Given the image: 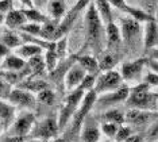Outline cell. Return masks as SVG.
Here are the masks:
<instances>
[{
    "label": "cell",
    "instance_id": "30",
    "mask_svg": "<svg viewBox=\"0 0 158 142\" xmlns=\"http://www.w3.org/2000/svg\"><path fill=\"white\" fill-rule=\"evenodd\" d=\"M22 12L24 14L27 22H34V23H45L46 20H49L44 14H41L38 10L35 8H22Z\"/></svg>",
    "mask_w": 158,
    "mask_h": 142
},
{
    "label": "cell",
    "instance_id": "52",
    "mask_svg": "<svg viewBox=\"0 0 158 142\" xmlns=\"http://www.w3.org/2000/svg\"><path fill=\"white\" fill-rule=\"evenodd\" d=\"M33 2H38V0H33Z\"/></svg>",
    "mask_w": 158,
    "mask_h": 142
},
{
    "label": "cell",
    "instance_id": "36",
    "mask_svg": "<svg viewBox=\"0 0 158 142\" xmlns=\"http://www.w3.org/2000/svg\"><path fill=\"white\" fill-rule=\"evenodd\" d=\"M95 83H96V77H95V75H89L87 73L85 75V77L82 79V81H81V84L78 85V88L82 89V91H92L93 89V87H95Z\"/></svg>",
    "mask_w": 158,
    "mask_h": 142
},
{
    "label": "cell",
    "instance_id": "47",
    "mask_svg": "<svg viewBox=\"0 0 158 142\" xmlns=\"http://www.w3.org/2000/svg\"><path fill=\"white\" fill-rule=\"evenodd\" d=\"M4 20H6V15L4 14H0V24L4 23Z\"/></svg>",
    "mask_w": 158,
    "mask_h": 142
},
{
    "label": "cell",
    "instance_id": "35",
    "mask_svg": "<svg viewBox=\"0 0 158 142\" xmlns=\"http://www.w3.org/2000/svg\"><path fill=\"white\" fill-rule=\"evenodd\" d=\"M118 129H119V125H116V123L104 122L102 125V129L100 130H102V133L104 134V136L114 138L115 136H116V133H118Z\"/></svg>",
    "mask_w": 158,
    "mask_h": 142
},
{
    "label": "cell",
    "instance_id": "42",
    "mask_svg": "<svg viewBox=\"0 0 158 142\" xmlns=\"http://www.w3.org/2000/svg\"><path fill=\"white\" fill-rule=\"evenodd\" d=\"M12 8V0H0V14H6Z\"/></svg>",
    "mask_w": 158,
    "mask_h": 142
},
{
    "label": "cell",
    "instance_id": "33",
    "mask_svg": "<svg viewBox=\"0 0 158 142\" xmlns=\"http://www.w3.org/2000/svg\"><path fill=\"white\" fill-rule=\"evenodd\" d=\"M57 60H58V56H57L56 50H53V49L46 50V53H45V67H46L48 71H50V72L54 71L56 67H57Z\"/></svg>",
    "mask_w": 158,
    "mask_h": 142
},
{
    "label": "cell",
    "instance_id": "49",
    "mask_svg": "<svg viewBox=\"0 0 158 142\" xmlns=\"http://www.w3.org/2000/svg\"><path fill=\"white\" fill-rule=\"evenodd\" d=\"M54 142H68V141H66V140H64V138H57Z\"/></svg>",
    "mask_w": 158,
    "mask_h": 142
},
{
    "label": "cell",
    "instance_id": "32",
    "mask_svg": "<svg viewBox=\"0 0 158 142\" xmlns=\"http://www.w3.org/2000/svg\"><path fill=\"white\" fill-rule=\"evenodd\" d=\"M41 27L42 24L41 23H34V22H26V23L23 24V26H20V30L22 32L27 35H33V37H39V34H41Z\"/></svg>",
    "mask_w": 158,
    "mask_h": 142
},
{
    "label": "cell",
    "instance_id": "28",
    "mask_svg": "<svg viewBox=\"0 0 158 142\" xmlns=\"http://www.w3.org/2000/svg\"><path fill=\"white\" fill-rule=\"evenodd\" d=\"M99 62V69L102 72H107V71H112L114 67L116 65V57L111 53H106L100 57Z\"/></svg>",
    "mask_w": 158,
    "mask_h": 142
},
{
    "label": "cell",
    "instance_id": "6",
    "mask_svg": "<svg viewBox=\"0 0 158 142\" xmlns=\"http://www.w3.org/2000/svg\"><path fill=\"white\" fill-rule=\"evenodd\" d=\"M147 58H138L136 61L132 62H126L122 65L120 69V75L122 79L126 81H138L142 76L143 68L146 67Z\"/></svg>",
    "mask_w": 158,
    "mask_h": 142
},
{
    "label": "cell",
    "instance_id": "8",
    "mask_svg": "<svg viewBox=\"0 0 158 142\" xmlns=\"http://www.w3.org/2000/svg\"><path fill=\"white\" fill-rule=\"evenodd\" d=\"M130 93V88L128 87H120V88L111 91V92L99 95V97H96V103H99L100 107H107V105H112L120 101H126Z\"/></svg>",
    "mask_w": 158,
    "mask_h": 142
},
{
    "label": "cell",
    "instance_id": "37",
    "mask_svg": "<svg viewBox=\"0 0 158 142\" xmlns=\"http://www.w3.org/2000/svg\"><path fill=\"white\" fill-rule=\"evenodd\" d=\"M66 47H68V39L66 37H61L60 39L56 41V53L58 58H62L66 56Z\"/></svg>",
    "mask_w": 158,
    "mask_h": 142
},
{
    "label": "cell",
    "instance_id": "50",
    "mask_svg": "<svg viewBox=\"0 0 158 142\" xmlns=\"http://www.w3.org/2000/svg\"><path fill=\"white\" fill-rule=\"evenodd\" d=\"M2 62H3V58L0 57V69H2Z\"/></svg>",
    "mask_w": 158,
    "mask_h": 142
},
{
    "label": "cell",
    "instance_id": "19",
    "mask_svg": "<svg viewBox=\"0 0 158 142\" xmlns=\"http://www.w3.org/2000/svg\"><path fill=\"white\" fill-rule=\"evenodd\" d=\"M27 22L24 14L22 12V10H11L7 12L4 23L7 24V27L14 30V28H20V26H23Z\"/></svg>",
    "mask_w": 158,
    "mask_h": 142
},
{
    "label": "cell",
    "instance_id": "18",
    "mask_svg": "<svg viewBox=\"0 0 158 142\" xmlns=\"http://www.w3.org/2000/svg\"><path fill=\"white\" fill-rule=\"evenodd\" d=\"M27 67L26 60H23L22 57H19L18 54H8L4 57L2 62V69L3 71H10V72H19L23 71Z\"/></svg>",
    "mask_w": 158,
    "mask_h": 142
},
{
    "label": "cell",
    "instance_id": "29",
    "mask_svg": "<svg viewBox=\"0 0 158 142\" xmlns=\"http://www.w3.org/2000/svg\"><path fill=\"white\" fill-rule=\"evenodd\" d=\"M102 119L104 122L122 125V123H124V114L120 110H108L102 115Z\"/></svg>",
    "mask_w": 158,
    "mask_h": 142
},
{
    "label": "cell",
    "instance_id": "22",
    "mask_svg": "<svg viewBox=\"0 0 158 142\" xmlns=\"http://www.w3.org/2000/svg\"><path fill=\"white\" fill-rule=\"evenodd\" d=\"M106 38H107V43H108V46L118 45V43L122 41L120 28L118 27L116 23H114V22H110V23H107V27H106Z\"/></svg>",
    "mask_w": 158,
    "mask_h": 142
},
{
    "label": "cell",
    "instance_id": "24",
    "mask_svg": "<svg viewBox=\"0 0 158 142\" xmlns=\"http://www.w3.org/2000/svg\"><path fill=\"white\" fill-rule=\"evenodd\" d=\"M19 88L26 89L28 92H41L46 88H49V84L44 80H24V81L19 83Z\"/></svg>",
    "mask_w": 158,
    "mask_h": 142
},
{
    "label": "cell",
    "instance_id": "5",
    "mask_svg": "<svg viewBox=\"0 0 158 142\" xmlns=\"http://www.w3.org/2000/svg\"><path fill=\"white\" fill-rule=\"evenodd\" d=\"M7 100L11 104H14L16 107H22V108H34L35 107V101H37V97L34 96L31 92H28L26 89L22 88H14L11 89Z\"/></svg>",
    "mask_w": 158,
    "mask_h": 142
},
{
    "label": "cell",
    "instance_id": "21",
    "mask_svg": "<svg viewBox=\"0 0 158 142\" xmlns=\"http://www.w3.org/2000/svg\"><path fill=\"white\" fill-rule=\"evenodd\" d=\"M57 27H58V22L46 20L45 23H42L39 37L46 39V41L56 42V39H57Z\"/></svg>",
    "mask_w": 158,
    "mask_h": 142
},
{
    "label": "cell",
    "instance_id": "38",
    "mask_svg": "<svg viewBox=\"0 0 158 142\" xmlns=\"http://www.w3.org/2000/svg\"><path fill=\"white\" fill-rule=\"evenodd\" d=\"M130 136H132L130 127L128 126H120L119 129H118V133H116V136H115V138H116L118 142H123L124 140H127Z\"/></svg>",
    "mask_w": 158,
    "mask_h": 142
},
{
    "label": "cell",
    "instance_id": "7",
    "mask_svg": "<svg viewBox=\"0 0 158 142\" xmlns=\"http://www.w3.org/2000/svg\"><path fill=\"white\" fill-rule=\"evenodd\" d=\"M158 115L150 110H141V108H130L124 114V122L131 125H147L156 121Z\"/></svg>",
    "mask_w": 158,
    "mask_h": 142
},
{
    "label": "cell",
    "instance_id": "4",
    "mask_svg": "<svg viewBox=\"0 0 158 142\" xmlns=\"http://www.w3.org/2000/svg\"><path fill=\"white\" fill-rule=\"evenodd\" d=\"M122 83H123V79H122L120 72L107 71L96 79L93 91L99 96V95H103V93H107V92H111V91L120 88Z\"/></svg>",
    "mask_w": 158,
    "mask_h": 142
},
{
    "label": "cell",
    "instance_id": "3",
    "mask_svg": "<svg viewBox=\"0 0 158 142\" xmlns=\"http://www.w3.org/2000/svg\"><path fill=\"white\" fill-rule=\"evenodd\" d=\"M84 93H85V91H82L80 88H76V89H73V92H70L65 97V101H64L65 104H64L62 110H61L60 119H58V122H57L58 123L60 130L64 129V126L68 123V121L74 115L77 107L80 105L82 97H84Z\"/></svg>",
    "mask_w": 158,
    "mask_h": 142
},
{
    "label": "cell",
    "instance_id": "45",
    "mask_svg": "<svg viewBox=\"0 0 158 142\" xmlns=\"http://www.w3.org/2000/svg\"><path fill=\"white\" fill-rule=\"evenodd\" d=\"M123 142H142V137L141 136H130Z\"/></svg>",
    "mask_w": 158,
    "mask_h": 142
},
{
    "label": "cell",
    "instance_id": "25",
    "mask_svg": "<svg viewBox=\"0 0 158 142\" xmlns=\"http://www.w3.org/2000/svg\"><path fill=\"white\" fill-rule=\"evenodd\" d=\"M95 6L102 20H104L106 23L112 22V12H111V4L108 0H95Z\"/></svg>",
    "mask_w": 158,
    "mask_h": 142
},
{
    "label": "cell",
    "instance_id": "41",
    "mask_svg": "<svg viewBox=\"0 0 158 142\" xmlns=\"http://www.w3.org/2000/svg\"><path fill=\"white\" fill-rule=\"evenodd\" d=\"M145 81H146L149 85L158 87V75H157V73H153V72H150V73L146 75Z\"/></svg>",
    "mask_w": 158,
    "mask_h": 142
},
{
    "label": "cell",
    "instance_id": "26",
    "mask_svg": "<svg viewBox=\"0 0 158 142\" xmlns=\"http://www.w3.org/2000/svg\"><path fill=\"white\" fill-rule=\"evenodd\" d=\"M0 42L4 43L10 50L16 49V47H19L20 45H22V37H20V35H16L14 31H4L3 35H2Z\"/></svg>",
    "mask_w": 158,
    "mask_h": 142
},
{
    "label": "cell",
    "instance_id": "1",
    "mask_svg": "<svg viewBox=\"0 0 158 142\" xmlns=\"http://www.w3.org/2000/svg\"><path fill=\"white\" fill-rule=\"evenodd\" d=\"M85 26H87V45L92 47L95 53H100L104 43V28L103 20L93 3L88 6L85 14Z\"/></svg>",
    "mask_w": 158,
    "mask_h": 142
},
{
    "label": "cell",
    "instance_id": "13",
    "mask_svg": "<svg viewBox=\"0 0 158 142\" xmlns=\"http://www.w3.org/2000/svg\"><path fill=\"white\" fill-rule=\"evenodd\" d=\"M108 2H110V4H111V6H114V7H115V8L123 11L124 14L130 15V18H132V19H135V20H138V22H149V20L154 19L153 16H150L149 14H146L145 11L127 6V4H126L124 0H108Z\"/></svg>",
    "mask_w": 158,
    "mask_h": 142
},
{
    "label": "cell",
    "instance_id": "51",
    "mask_svg": "<svg viewBox=\"0 0 158 142\" xmlns=\"http://www.w3.org/2000/svg\"><path fill=\"white\" fill-rule=\"evenodd\" d=\"M2 130H3V127H2V123H0V131H2Z\"/></svg>",
    "mask_w": 158,
    "mask_h": 142
},
{
    "label": "cell",
    "instance_id": "17",
    "mask_svg": "<svg viewBox=\"0 0 158 142\" xmlns=\"http://www.w3.org/2000/svg\"><path fill=\"white\" fill-rule=\"evenodd\" d=\"M143 41L146 49H154L158 46V22L156 19L146 22Z\"/></svg>",
    "mask_w": 158,
    "mask_h": 142
},
{
    "label": "cell",
    "instance_id": "11",
    "mask_svg": "<svg viewBox=\"0 0 158 142\" xmlns=\"http://www.w3.org/2000/svg\"><path fill=\"white\" fill-rule=\"evenodd\" d=\"M87 75V71L81 67L78 62L72 64L69 69L66 72V77H65V85L68 91H73L78 88V85L81 84L82 79Z\"/></svg>",
    "mask_w": 158,
    "mask_h": 142
},
{
    "label": "cell",
    "instance_id": "23",
    "mask_svg": "<svg viewBox=\"0 0 158 142\" xmlns=\"http://www.w3.org/2000/svg\"><path fill=\"white\" fill-rule=\"evenodd\" d=\"M77 62L81 65L82 68L87 71V73L89 75H98L100 72L99 69V62L95 57L92 56H81V57H77Z\"/></svg>",
    "mask_w": 158,
    "mask_h": 142
},
{
    "label": "cell",
    "instance_id": "40",
    "mask_svg": "<svg viewBox=\"0 0 158 142\" xmlns=\"http://www.w3.org/2000/svg\"><path fill=\"white\" fill-rule=\"evenodd\" d=\"M147 136H149L150 140L158 138V118L150 123V127H149V130H147Z\"/></svg>",
    "mask_w": 158,
    "mask_h": 142
},
{
    "label": "cell",
    "instance_id": "16",
    "mask_svg": "<svg viewBox=\"0 0 158 142\" xmlns=\"http://www.w3.org/2000/svg\"><path fill=\"white\" fill-rule=\"evenodd\" d=\"M15 118V105L11 104L8 100L0 99V123L3 130H10Z\"/></svg>",
    "mask_w": 158,
    "mask_h": 142
},
{
    "label": "cell",
    "instance_id": "9",
    "mask_svg": "<svg viewBox=\"0 0 158 142\" xmlns=\"http://www.w3.org/2000/svg\"><path fill=\"white\" fill-rule=\"evenodd\" d=\"M34 125H35V118L33 114H24L22 116H19V118L12 123V129H11L12 136L11 137H14V138L26 137L28 133H31Z\"/></svg>",
    "mask_w": 158,
    "mask_h": 142
},
{
    "label": "cell",
    "instance_id": "39",
    "mask_svg": "<svg viewBox=\"0 0 158 142\" xmlns=\"http://www.w3.org/2000/svg\"><path fill=\"white\" fill-rule=\"evenodd\" d=\"M10 92H11L10 84L7 81H4L3 79H0V99H7Z\"/></svg>",
    "mask_w": 158,
    "mask_h": 142
},
{
    "label": "cell",
    "instance_id": "20",
    "mask_svg": "<svg viewBox=\"0 0 158 142\" xmlns=\"http://www.w3.org/2000/svg\"><path fill=\"white\" fill-rule=\"evenodd\" d=\"M42 47L35 45V43L26 42L24 45H20L19 47H16V53L19 57H22L23 60H28V58L37 56V54H42Z\"/></svg>",
    "mask_w": 158,
    "mask_h": 142
},
{
    "label": "cell",
    "instance_id": "44",
    "mask_svg": "<svg viewBox=\"0 0 158 142\" xmlns=\"http://www.w3.org/2000/svg\"><path fill=\"white\" fill-rule=\"evenodd\" d=\"M10 52H11V50L8 49V47H7L4 43H2L0 42V57L2 58H4V57H7L10 54Z\"/></svg>",
    "mask_w": 158,
    "mask_h": 142
},
{
    "label": "cell",
    "instance_id": "48",
    "mask_svg": "<svg viewBox=\"0 0 158 142\" xmlns=\"http://www.w3.org/2000/svg\"><path fill=\"white\" fill-rule=\"evenodd\" d=\"M28 142H49V140H39V138H35V140L28 141Z\"/></svg>",
    "mask_w": 158,
    "mask_h": 142
},
{
    "label": "cell",
    "instance_id": "34",
    "mask_svg": "<svg viewBox=\"0 0 158 142\" xmlns=\"http://www.w3.org/2000/svg\"><path fill=\"white\" fill-rule=\"evenodd\" d=\"M37 100L41 101V103H45V104H53L54 103V93H53L52 89L46 88L44 91H41V92H38L37 95Z\"/></svg>",
    "mask_w": 158,
    "mask_h": 142
},
{
    "label": "cell",
    "instance_id": "31",
    "mask_svg": "<svg viewBox=\"0 0 158 142\" xmlns=\"http://www.w3.org/2000/svg\"><path fill=\"white\" fill-rule=\"evenodd\" d=\"M65 0H53L50 3V14L54 20H60L65 15Z\"/></svg>",
    "mask_w": 158,
    "mask_h": 142
},
{
    "label": "cell",
    "instance_id": "2",
    "mask_svg": "<svg viewBox=\"0 0 158 142\" xmlns=\"http://www.w3.org/2000/svg\"><path fill=\"white\" fill-rule=\"evenodd\" d=\"M158 95L150 92V85L147 83L135 85L130 89L127 97V104L131 108H141V110H152L157 105Z\"/></svg>",
    "mask_w": 158,
    "mask_h": 142
},
{
    "label": "cell",
    "instance_id": "43",
    "mask_svg": "<svg viewBox=\"0 0 158 142\" xmlns=\"http://www.w3.org/2000/svg\"><path fill=\"white\" fill-rule=\"evenodd\" d=\"M146 65H149L150 69H152L150 72H153V73H157L158 75V61L157 60H147Z\"/></svg>",
    "mask_w": 158,
    "mask_h": 142
},
{
    "label": "cell",
    "instance_id": "53",
    "mask_svg": "<svg viewBox=\"0 0 158 142\" xmlns=\"http://www.w3.org/2000/svg\"><path fill=\"white\" fill-rule=\"evenodd\" d=\"M103 142H108V141H103Z\"/></svg>",
    "mask_w": 158,
    "mask_h": 142
},
{
    "label": "cell",
    "instance_id": "46",
    "mask_svg": "<svg viewBox=\"0 0 158 142\" xmlns=\"http://www.w3.org/2000/svg\"><path fill=\"white\" fill-rule=\"evenodd\" d=\"M22 3V6H24L26 8H34V2L33 0H19Z\"/></svg>",
    "mask_w": 158,
    "mask_h": 142
},
{
    "label": "cell",
    "instance_id": "10",
    "mask_svg": "<svg viewBox=\"0 0 158 142\" xmlns=\"http://www.w3.org/2000/svg\"><path fill=\"white\" fill-rule=\"evenodd\" d=\"M58 131H60L58 123L52 118L44 119L42 122L37 123V127L34 129L35 137L39 138V140H50V138H54V137H57Z\"/></svg>",
    "mask_w": 158,
    "mask_h": 142
},
{
    "label": "cell",
    "instance_id": "15",
    "mask_svg": "<svg viewBox=\"0 0 158 142\" xmlns=\"http://www.w3.org/2000/svg\"><path fill=\"white\" fill-rule=\"evenodd\" d=\"M82 122H84V126L81 129L82 142H99L102 130L98 127V123L92 118H87V116H85V119Z\"/></svg>",
    "mask_w": 158,
    "mask_h": 142
},
{
    "label": "cell",
    "instance_id": "12",
    "mask_svg": "<svg viewBox=\"0 0 158 142\" xmlns=\"http://www.w3.org/2000/svg\"><path fill=\"white\" fill-rule=\"evenodd\" d=\"M96 97H98V95H96V92L93 89L88 91L87 95H84V97H82V100H81V107L78 108V111H76L73 115L74 116V127H80L82 121L85 119V116L88 115L91 108L95 105Z\"/></svg>",
    "mask_w": 158,
    "mask_h": 142
},
{
    "label": "cell",
    "instance_id": "27",
    "mask_svg": "<svg viewBox=\"0 0 158 142\" xmlns=\"http://www.w3.org/2000/svg\"><path fill=\"white\" fill-rule=\"evenodd\" d=\"M27 67L31 71V77H33V76H37L39 73H42V71L46 69L45 60L41 57V54H37V56L28 58L27 60Z\"/></svg>",
    "mask_w": 158,
    "mask_h": 142
},
{
    "label": "cell",
    "instance_id": "14",
    "mask_svg": "<svg viewBox=\"0 0 158 142\" xmlns=\"http://www.w3.org/2000/svg\"><path fill=\"white\" fill-rule=\"evenodd\" d=\"M139 32H141V22L132 19L130 16H128L127 19L122 20L120 34H122V38H123L126 42H130L132 39H135V37L139 35Z\"/></svg>",
    "mask_w": 158,
    "mask_h": 142
}]
</instances>
